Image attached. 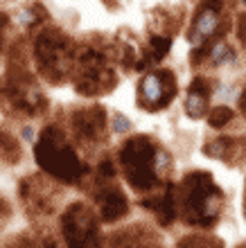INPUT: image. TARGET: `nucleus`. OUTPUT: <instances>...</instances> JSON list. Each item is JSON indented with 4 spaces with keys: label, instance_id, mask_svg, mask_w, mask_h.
Listing matches in <instances>:
<instances>
[{
    "label": "nucleus",
    "instance_id": "1",
    "mask_svg": "<svg viewBox=\"0 0 246 248\" xmlns=\"http://www.w3.org/2000/svg\"><path fill=\"white\" fill-rule=\"evenodd\" d=\"M179 219L192 228L210 230L217 226L224 210V192L210 171H190L176 185Z\"/></svg>",
    "mask_w": 246,
    "mask_h": 248
},
{
    "label": "nucleus",
    "instance_id": "2",
    "mask_svg": "<svg viewBox=\"0 0 246 248\" xmlns=\"http://www.w3.org/2000/svg\"><path fill=\"white\" fill-rule=\"evenodd\" d=\"M34 158L41 170L59 183L77 185L88 174V167L82 163L75 147L66 140V133L59 124H50L41 131L34 144Z\"/></svg>",
    "mask_w": 246,
    "mask_h": 248
},
{
    "label": "nucleus",
    "instance_id": "3",
    "mask_svg": "<svg viewBox=\"0 0 246 248\" xmlns=\"http://www.w3.org/2000/svg\"><path fill=\"white\" fill-rule=\"evenodd\" d=\"M158 147L149 136H133L124 140L120 151H117V163L122 167V176L136 194L147 196L156 187H161L165 178L158 171Z\"/></svg>",
    "mask_w": 246,
    "mask_h": 248
},
{
    "label": "nucleus",
    "instance_id": "4",
    "mask_svg": "<svg viewBox=\"0 0 246 248\" xmlns=\"http://www.w3.org/2000/svg\"><path fill=\"white\" fill-rule=\"evenodd\" d=\"M75 50L72 41L61 30L46 27L34 39V59L41 75L50 84H61L75 72Z\"/></svg>",
    "mask_w": 246,
    "mask_h": 248
},
{
    "label": "nucleus",
    "instance_id": "5",
    "mask_svg": "<svg viewBox=\"0 0 246 248\" xmlns=\"http://www.w3.org/2000/svg\"><path fill=\"white\" fill-rule=\"evenodd\" d=\"M99 221V215H95L84 201L70 203L61 215L66 248H104Z\"/></svg>",
    "mask_w": 246,
    "mask_h": 248
},
{
    "label": "nucleus",
    "instance_id": "6",
    "mask_svg": "<svg viewBox=\"0 0 246 248\" xmlns=\"http://www.w3.org/2000/svg\"><path fill=\"white\" fill-rule=\"evenodd\" d=\"M176 91H179V86H176V77L172 70L167 68L149 70L145 72L138 84V106L149 113L163 111L172 104Z\"/></svg>",
    "mask_w": 246,
    "mask_h": 248
},
{
    "label": "nucleus",
    "instance_id": "7",
    "mask_svg": "<svg viewBox=\"0 0 246 248\" xmlns=\"http://www.w3.org/2000/svg\"><path fill=\"white\" fill-rule=\"evenodd\" d=\"M52 176H25L18 185L20 201L25 205V210L30 212V217L34 219H48L52 217V212L57 210L59 201V189L52 183Z\"/></svg>",
    "mask_w": 246,
    "mask_h": 248
},
{
    "label": "nucleus",
    "instance_id": "8",
    "mask_svg": "<svg viewBox=\"0 0 246 248\" xmlns=\"http://www.w3.org/2000/svg\"><path fill=\"white\" fill-rule=\"evenodd\" d=\"M221 9L224 0H201L190 25L188 39L192 46H206L221 36Z\"/></svg>",
    "mask_w": 246,
    "mask_h": 248
},
{
    "label": "nucleus",
    "instance_id": "9",
    "mask_svg": "<svg viewBox=\"0 0 246 248\" xmlns=\"http://www.w3.org/2000/svg\"><path fill=\"white\" fill-rule=\"evenodd\" d=\"M70 131L82 144H102L106 140V111L104 106L77 108L70 115Z\"/></svg>",
    "mask_w": 246,
    "mask_h": 248
},
{
    "label": "nucleus",
    "instance_id": "10",
    "mask_svg": "<svg viewBox=\"0 0 246 248\" xmlns=\"http://www.w3.org/2000/svg\"><path fill=\"white\" fill-rule=\"evenodd\" d=\"M109 248H163V239L154 228L145 223H133L122 230H115L106 239Z\"/></svg>",
    "mask_w": 246,
    "mask_h": 248
},
{
    "label": "nucleus",
    "instance_id": "11",
    "mask_svg": "<svg viewBox=\"0 0 246 248\" xmlns=\"http://www.w3.org/2000/svg\"><path fill=\"white\" fill-rule=\"evenodd\" d=\"M72 81H75V91L79 95L98 97V95L111 93L115 88L117 75L115 70H111L106 65V68H99V70H77L72 75Z\"/></svg>",
    "mask_w": 246,
    "mask_h": 248
},
{
    "label": "nucleus",
    "instance_id": "12",
    "mask_svg": "<svg viewBox=\"0 0 246 248\" xmlns=\"http://www.w3.org/2000/svg\"><path fill=\"white\" fill-rule=\"evenodd\" d=\"M98 210H99V219L102 223H115L122 217L129 215V199L124 196L122 187L115 183L98 187Z\"/></svg>",
    "mask_w": 246,
    "mask_h": 248
},
{
    "label": "nucleus",
    "instance_id": "13",
    "mask_svg": "<svg viewBox=\"0 0 246 248\" xmlns=\"http://www.w3.org/2000/svg\"><path fill=\"white\" fill-rule=\"evenodd\" d=\"M145 210H149L151 215L158 219L161 226H172L174 219L179 217V210H176V185L165 183L163 192H156V194H149L140 201Z\"/></svg>",
    "mask_w": 246,
    "mask_h": 248
},
{
    "label": "nucleus",
    "instance_id": "14",
    "mask_svg": "<svg viewBox=\"0 0 246 248\" xmlns=\"http://www.w3.org/2000/svg\"><path fill=\"white\" fill-rule=\"evenodd\" d=\"M203 154L208 158L221 160L226 165H240V160L246 156V140L230 138V136L214 138V140L203 144Z\"/></svg>",
    "mask_w": 246,
    "mask_h": 248
},
{
    "label": "nucleus",
    "instance_id": "15",
    "mask_svg": "<svg viewBox=\"0 0 246 248\" xmlns=\"http://www.w3.org/2000/svg\"><path fill=\"white\" fill-rule=\"evenodd\" d=\"M214 93L213 81L203 75L195 77L190 81L188 95H185V113L192 120H201L203 115H208V106H210V95Z\"/></svg>",
    "mask_w": 246,
    "mask_h": 248
},
{
    "label": "nucleus",
    "instance_id": "16",
    "mask_svg": "<svg viewBox=\"0 0 246 248\" xmlns=\"http://www.w3.org/2000/svg\"><path fill=\"white\" fill-rule=\"evenodd\" d=\"M169 50H172V36H169V34H151L143 57L147 59V63L151 65V63H158V61L165 59Z\"/></svg>",
    "mask_w": 246,
    "mask_h": 248
},
{
    "label": "nucleus",
    "instance_id": "17",
    "mask_svg": "<svg viewBox=\"0 0 246 248\" xmlns=\"http://www.w3.org/2000/svg\"><path fill=\"white\" fill-rule=\"evenodd\" d=\"M230 61H235V50L228 46L221 36H217L214 41H210V43H208L206 63H210V65H214V68H217V65L230 63Z\"/></svg>",
    "mask_w": 246,
    "mask_h": 248
},
{
    "label": "nucleus",
    "instance_id": "18",
    "mask_svg": "<svg viewBox=\"0 0 246 248\" xmlns=\"http://www.w3.org/2000/svg\"><path fill=\"white\" fill-rule=\"evenodd\" d=\"M176 248H224V242L210 232H190L179 239Z\"/></svg>",
    "mask_w": 246,
    "mask_h": 248
},
{
    "label": "nucleus",
    "instance_id": "19",
    "mask_svg": "<svg viewBox=\"0 0 246 248\" xmlns=\"http://www.w3.org/2000/svg\"><path fill=\"white\" fill-rule=\"evenodd\" d=\"M233 118H235V113L230 111V106L219 104L208 113V124H210V129H224V126H228V124L233 122Z\"/></svg>",
    "mask_w": 246,
    "mask_h": 248
},
{
    "label": "nucleus",
    "instance_id": "20",
    "mask_svg": "<svg viewBox=\"0 0 246 248\" xmlns=\"http://www.w3.org/2000/svg\"><path fill=\"white\" fill-rule=\"evenodd\" d=\"M20 156H23L20 144L5 131V133H2V160H5L7 165H18L20 163Z\"/></svg>",
    "mask_w": 246,
    "mask_h": 248
},
{
    "label": "nucleus",
    "instance_id": "21",
    "mask_svg": "<svg viewBox=\"0 0 246 248\" xmlns=\"http://www.w3.org/2000/svg\"><path fill=\"white\" fill-rule=\"evenodd\" d=\"M46 18V12L41 9L39 5H32V7H25L23 12L18 14V20H20V25L27 27V30H34V27L39 25L41 20Z\"/></svg>",
    "mask_w": 246,
    "mask_h": 248
},
{
    "label": "nucleus",
    "instance_id": "22",
    "mask_svg": "<svg viewBox=\"0 0 246 248\" xmlns=\"http://www.w3.org/2000/svg\"><path fill=\"white\" fill-rule=\"evenodd\" d=\"M111 124H113L111 129L115 133H129L131 131V120L127 115H122V113H113V122Z\"/></svg>",
    "mask_w": 246,
    "mask_h": 248
},
{
    "label": "nucleus",
    "instance_id": "23",
    "mask_svg": "<svg viewBox=\"0 0 246 248\" xmlns=\"http://www.w3.org/2000/svg\"><path fill=\"white\" fill-rule=\"evenodd\" d=\"M237 39H240L242 46H246V12L237 14Z\"/></svg>",
    "mask_w": 246,
    "mask_h": 248
},
{
    "label": "nucleus",
    "instance_id": "24",
    "mask_svg": "<svg viewBox=\"0 0 246 248\" xmlns=\"http://www.w3.org/2000/svg\"><path fill=\"white\" fill-rule=\"evenodd\" d=\"M237 106H240V113L246 118V88L240 93V99H237Z\"/></svg>",
    "mask_w": 246,
    "mask_h": 248
},
{
    "label": "nucleus",
    "instance_id": "25",
    "mask_svg": "<svg viewBox=\"0 0 246 248\" xmlns=\"http://www.w3.org/2000/svg\"><path fill=\"white\" fill-rule=\"evenodd\" d=\"M23 140H25V142H32L34 140V129L32 126H25V129H23Z\"/></svg>",
    "mask_w": 246,
    "mask_h": 248
},
{
    "label": "nucleus",
    "instance_id": "26",
    "mask_svg": "<svg viewBox=\"0 0 246 248\" xmlns=\"http://www.w3.org/2000/svg\"><path fill=\"white\" fill-rule=\"evenodd\" d=\"M235 248H246V242H242V244H240V246H235Z\"/></svg>",
    "mask_w": 246,
    "mask_h": 248
},
{
    "label": "nucleus",
    "instance_id": "27",
    "mask_svg": "<svg viewBox=\"0 0 246 248\" xmlns=\"http://www.w3.org/2000/svg\"><path fill=\"white\" fill-rule=\"evenodd\" d=\"M244 219H246V199H244Z\"/></svg>",
    "mask_w": 246,
    "mask_h": 248
},
{
    "label": "nucleus",
    "instance_id": "28",
    "mask_svg": "<svg viewBox=\"0 0 246 248\" xmlns=\"http://www.w3.org/2000/svg\"><path fill=\"white\" fill-rule=\"evenodd\" d=\"M242 2H244V5H246V0H242Z\"/></svg>",
    "mask_w": 246,
    "mask_h": 248
}]
</instances>
